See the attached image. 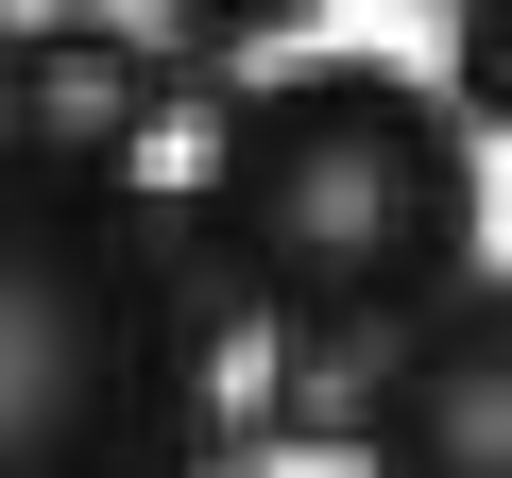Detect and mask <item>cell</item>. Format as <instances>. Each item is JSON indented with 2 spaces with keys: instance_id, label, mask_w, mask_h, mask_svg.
Segmentation results:
<instances>
[{
  "instance_id": "1",
  "label": "cell",
  "mask_w": 512,
  "mask_h": 478,
  "mask_svg": "<svg viewBox=\"0 0 512 478\" xmlns=\"http://www.w3.org/2000/svg\"><path fill=\"white\" fill-rule=\"evenodd\" d=\"M188 274L274 342H393L478 274V137L410 69H274L205 103Z\"/></svg>"
},
{
  "instance_id": "2",
  "label": "cell",
  "mask_w": 512,
  "mask_h": 478,
  "mask_svg": "<svg viewBox=\"0 0 512 478\" xmlns=\"http://www.w3.org/2000/svg\"><path fill=\"white\" fill-rule=\"evenodd\" d=\"M205 308L154 188L0 154V478H188L222 444Z\"/></svg>"
},
{
  "instance_id": "3",
  "label": "cell",
  "mask_w": 512,
  "mask_h": 478,
  "mask_svg": "<svg viewBox=\"0 0 512 478\" xmlns=\"http://www.w3.org/2000/svg\"><path fill=\"white\" fill-rule=\"evenodd\" d=\"M205 69L103 0H52V18H0V154L18 171H86V188H137L154 137H205Z\"/></svg>"
},
{
  "instance_id": "4",
  "label": "cell",
  "mask_w": 512,
  "mask_h": 478,
  "mask_svg": "<svg viewBox=\"0 0 512 478\" xmlns=\"http://www.w3.org/2000/svg\"><path fill=\"white\" fill-rule=\"evenodd\" d=\"M359 444L376 478H512V291L461 274L427 325H393L359 376Z\"/></svg>"
},
{
  "instance_id": "5",
  "label": "cell",
  "mask_w": 512,
  "mask_h": 478,
  "mask_svg": "<svg viewBox=\"0 0 512 478\" xmlns=\"http://www.w3.org/2000/svg\"><path fill=\"white\" fill-rule=\"evenodd\" d=\"M171 35H205V52H239V35H308L325 0H154Z\"/></svg>"
}]
</instances>
